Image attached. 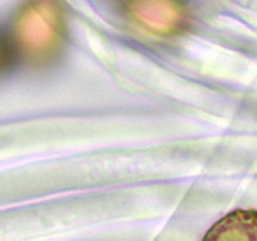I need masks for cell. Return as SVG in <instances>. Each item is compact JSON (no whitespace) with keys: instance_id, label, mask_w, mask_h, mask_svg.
Instances as JSON below:
<instances>
[{"instance_id":"3","label":"cell","mask_w":257,"mask_h":241,"mask_svg":"<svg viewBox=\"0 0 257 241\" xmlns=\"http://www.w3.org/2000/svg\"><path fill=\"white\" fill-rule=\"evenodd\" d=\"M203 240L257 241V210H234L213 224Z\"/></svg>"},{"instance_id":"2","label":"cell","mask_w":257,"mask_h":241,"mask_svg":"<svg viewBox=\"0 0 257 241\" xmlns=\"http://www.w3.org/2000/svg\"><path fill=\"white\" fill-rule=\"evenodd\" d=\"M128 12L143 29L161 36L179 34L188 24L180 0H130Z\"/></svg>"},{"instance_id":"1","label":"cell","mask_w":257,"mask_h":241,"mask_svg":"<svg viewBox=\"0 0 257 241\" xmlns=\"http://www.w3.org/2000/svg\"><path fill=\"white\" fill-rule=\"evenodd\" d=\"M63 34L61 0H29L16 18L15 38L18 48L34 61L50 58L58 50Z\"/></svg>"}]
</instances>
